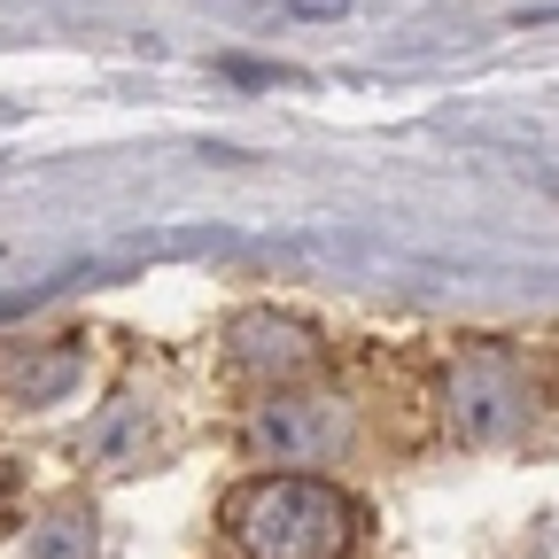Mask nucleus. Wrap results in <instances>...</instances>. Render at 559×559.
I'll return each mask as SVG.
<instances>
[{
    "label": "nucleus",
    "mask_w": 559,
    "mask_h": 559,
    "mask_svg": "<svg viewBox=\"0 0 559 559\" xmlns=\"http://www.w3.org/2000/svg\"><path fill=\"white\" fill-rule=\"evenodd\" d=\"M366 506L319 474H257L226 498V536L241 559H349Z\"/></svg>",
    "instance_id": "obj_1"
},
{
    "label": "nucleus",
    "mask_w": 559,
    "mask_h": 559,
    "mask_svg": "<svg viewBox=\"0 0 559 559\" xmlns=\"http://www.w3.org/2000/svg\"><path fill=\"white\" fill-rule=\"evenodd\" d=\"M443 419H451L459 443H506V436H521L536 419L528 366L513 358V349H498V342L466 349V358L443 373Z\"/></svg>",
    "instance_id": "obj_2"
},
{
    "label": "nucleus",
    "mask_w": 559,
    "mask_h": 559,
    "mask_svg": "<svg viewBox=\"0 0 559 559\" xmlns=\"http://www.w3.org/2000/svg\"><path fill=\"white\" fill-rule=\"evenodd\" d=\"M349 412L334 396H311V389H280V396H257L249 428H241V451L264 466V474H304V466H334L349 451Z\"/></svg>",
    "instance_id": "obj_3"
},
{
    "label": "nucleus",
    "mask_w": 559,
    "mask_h": 559,
    "mask_svg": "<svg viewBox=\"0 0 559 559\" xmlns=\"http://www.w3.org/2000/svg\"><path fill=\"white\" fill-rule=\"evenodd\" d=\"M326 366V349L304 319H280V311H241L226 326V373L257 396H280V389H296Z\"/></svg>",
    "instance_id": "obj_4"
},
{
    "label": "nucleus",
    "mask_w": 559,
    "mask_h": 559,
    "mask_svg": "<svg viewBox=\"0 0 559 559\" xmlns=\"http://www.w3.org/2000/svg\"><path fill=\"white\" fill-rule=\"evenodd\" d=\"M24 551H32V559H94V551H102V536H94V506H86V498H55V506H39Z\"/></svg>",
    "instance_id": "obj_5"
},
{
    "label": "nucleus",
    "mask_w": 559,
    "mask_h": 559,
    "mask_svg": "<svg viewBox=\"0 0 559 559\" xmlns=\"http://www.w3.org/2000/svg\"><path fill=\"white\" fill-rule=\"evenodd\" d=\"M79 381V349H0V389L16 404H47Z\"/></svg>",
    "instance_id": "obj_6"
},
{
    "label": "nucleus",
    "mask_w": 559,
    "mask_h": 559,
    "mask_svg": "<svg viewBox=\"0 0 559 559\" xmlns=\"http://www.w3.org/2000/svg\"><path fill=\"white\" fill-rule=\"evenodd\" d=\"M9 528H16V466L0 459V536H9Z\"/></svg>",
    "instance_id": "obj_7"
}]
</instances>
